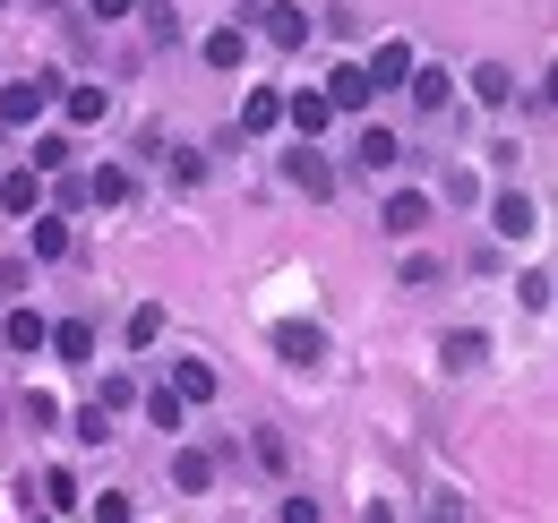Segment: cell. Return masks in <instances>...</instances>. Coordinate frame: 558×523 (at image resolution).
<instances>
[{
	"label": "cell",
	"mask_w": 558,
	"mask_h": 523,
	"mask_svg": "<svg viewBox=\"0 0 558 523\" xmlns=\"http://www.w3.org/2000/svg\"><path fill=\"white\" fill-rule=\"evenodd\" d=\"M52 95H61V77L44 69V77H17V86H0V130H35L44 112H52Z\"/></svg>",
	"instance_id": "cell-1"
},
{
	"label": "cell",
	"mask_w": 558,
	"mask_h": 523,
	"mask_svg": "<svg viewBox=\"0 0 558 523\" xmlns=\"http://www.w3.org/2000/svg\"><path fill=\"white\" fill-rule=\"evenodd\" d=\"M421 223H429V197L421 190H396L387 206H378V232H387V241H413Z\"/></svg>",
	"instance_id": "cell-2"
},
{
	"label": "cell",
	"mask_w": 558,
	"mask_h": 523,
	"mask_svg": "<svg viewBox=\"0 0 558 523\" xmlns=\"http://www.w3.org/2000/svg\"><path fill=\"white\" fill-rule=\"evenodd\" d=\"M276 352L292 361V369H318V361H327V335L310 327V318H283V327H276Z\"/></svg>",
	"instance_id": "cell-3"
},
{
	"label": "cell",
	"mask_w": 558,
	"mask_h": 523,
	"mask_svg": "<svg viewBox=\"0 0 558 523\" xmlns=\"http://www.w3.org/2000/svg\"><path fill=\"white\" fill-rule=\"evenodd\" d=\"M361 77H369V95H378V86H404V77H413V44H396V35H387V44L361 61Z\"/></svg>",
	"instance_id": "cell-4"
},
{
	"label": "cell",
	"mask_w": 558,
	"mask_h": 523,
	"mask_svg": "<svg viewBox=\"0 0 558 523\" xmlns=\"http://www.w3.org/2000/svg\"><path fill=\"white\" fill-rule=\"evenodd\" d=\"M352 155H361V172L378 181V172H396V163H404V137H396V130H361V146H352Z\"/></svg>",
	"instance_id": "cell-5"
},
{
	"label": "cell",
	"mask_w": 558,
	"mask_h": 523,
	"mask_svg": "<svg viewBox=\"0 0 558 523\" xmlns=\"http://www.w3.org/2000/svg\"><path fill=\"white\" fill-rule=\"evenodd\" d=\"M258 17H267V44H283V52L310 44V9H301V0H276V9H258Z\"/></svg>",
	"instance_id": "cell-6"
},
{
	"label": "cell",
	"mask_w": 558,
	"mask_h": 523,
	"mask_svg": "<svg viewBox=\"0 0 558 523\" xmlns=\"http://www.w3.org/2000/svg\"><path fill=\"white\" fill-rule=\"evenodd\" d=\"M241 130H250V137L283 130V95H276V86H250V95H241Z\"/></svg>",
	"instance_id": "cell-7"
},
{
	"label": "cell",
	"mask_w": 558,
	"mask_h": 523,
	"mask_svg": "<svg viewBox=\"0 0 558 523\" xmlns=\"http://www.w3.org/2000/svg\"><path fill=\"white\" fill-rule=\"evenodd\" d=\"M361 104H369V77H361V61L327 69V112H361Z\"/></svg>",
	"instance_id": "cell-8"
},
{
	"label": "cell",
	"mask_w": 558,
	"mask_h": 523,
	"mask_svg": "<svg viewBox=\"0 0 558 523\" xmlns=\"http://www.w3.org/2000/svg\"><path fill=\"white\" fill-rule=\"evenodd\" d=\"M533 223H542V215H533V197H498V206H489V232H498V241H524V232H533Z\"/></svg>",
	"instance_id": "cell-9"
},
{
	"label": "cell",
	"mask_w": 558,
	"mask_h": 523,
	"mask_svg": "<svg viewBox=\"0 0 558 523\" xmlns=\"http://www.w3.org/2000/svg\"><path fill=\"white\" fill-rule=\"evenodd\" d=\"M44 343H52V352H61L70 369H86V361H95V327H86V318H61V327L44 335Z\"/></svg>",
	"instance_id": "cell-10"
},
{
	"label": "cell",
	"mask_w": 558,
	"mask_h": 523,
	"mask_svg": "<svg viewBox=\"0 0 558 523\" xmlns=\"http://www.w3.org/2000/svg\"><path fill=\"white\" fill-rule=\"evenodd\" d=\"M283 181H292V190H310V197H336V172H327L310 146H301V155H283Z\"/></svg>",
	"instance_id": "cell-11"
},
{
	"label": "cell",
	"mask_w": 558,
	"mask_h": 523,
	"mask_svg": "<svg viewBox=\"0 0 558 523\" xmlns=\"http://www.w3.org/2000/svg\"><path fill=\"white\" fill-rule=\"evenodd\" d=\"M52 104H61V112H70L77 130H86V121H104V112H112V86H61V95H52Z\"/></svg>",
	"instance_id": "cell-12"
},
{
	"label": "cell",
	"mask_w": 558,
	"mask_h": 523,
	"mask_svg": "<svg viewBox=\"0 0 558 523\" xmlns=\"http://www.w3.org/2000/svg\"><path fill=\"white\" fill-rule=\"evenodd\" d=\"M438 361H447V369H482V361H489V335L482 327H456L447 343H438Z\"/></svg>",
	"instance_id": "cell-13"
},
{
	"label": "cell",
	"mask_w": 558,
	"mask_h": 523,
	"mask_svg": "<svg viewBox=\"0 0 558 523\" xmlns=\"http://www.w3.org/2000/svg\"><path fill=\"white\" fill-rule=\"evenodd\" d=\"M26 250L35 258H70V223L61 215H26Z\"/></svg>",
	"instance_id": "cell-14"
},
{
	"label": "cell",
	"mask_w": 558,
	"mask_h": 523,
	"mask_svg": "<svg viewBox=\"0 0 558 523\" xmlns=\"http://www.w3.org/2000/svg\"><path fill=\"white\" fill-rule=\"evenodd\" d=\"M207 481H215V455H207V447H181V455H172V489H190V498H198Z\"/></svg>",
	"instance_id": "cell-15"
},
{
	"label": "cell",
	"mask_w": 558,
	"mask_h": 523,
	"mask_svg": "<svg viewBox=\"0 0 558 523\" xmlns=\"http://www.w3.org/2000/svg\"><path fill=\"white\" fill-rule=\"evenodd\" d=\"M283 121H292V130H301V137H318V130H327V121H336V112H327V95H310V86H301V95L283 104Z\"/></svg>",
	"instance_id": "cell-16"
},
{
	"label": "cell",
	"mask_w": 558,
	"mask_h": 523,
	"mask_svg": "<svg viewBox=\"0 0 558 523\" xmlns=\"http://www.w3.org/2000/svg\"><path fill=\"white\" fill-rule=\"evenodd\" d=\"M35 197H44V181H35V172H0V206H9V215H44Z\"/></svg>",
	"instance_id": "cell-17"
},
{
	"label": "cell",
	"mask_w": 558,
	"mask_h": 523,
	"mask_svg": "<svg viewBox=\"0 0 558 523\" xmlns=\"http://www.w3.org/2000/svg\"><path fill=\"white\" fill-rule=\"evenodd\" d=\"M44 318H35V309H17V318H0V343H9V352H44Z\"/></svg>",
	"instance_id": "cell-18"
},
{
	"label": "cell",
	"mask_w": 558,
	"mask_h": 523,
	"mask_svg": "<svg viewBox=\"0 0 558 523\" xmlns=\"http://www.w3.org/2000/svg\"><path fill=\"white\" fill-rule=\"evenodd\" d=\"M473 95H482V104H515V69L482 61V69H473Z\"/></svg>",
	"instance_id": "cell-19"
},
{
	"label": "cell",
	"mask_w": 558,
	"mask_h": 523,
	"mask_svg": "<svg viewBox=\"0 0 558 523\" xmlns=\"http://www.w3.org/2000/svg\"><path fill=\"white\" fill-rule=\"evenodd\" d=\"M172 394H181V403H207L215 369H207V361H172Z\"/></svg>",
	"instance_id": "cell-20"
},
{
	"label": "cell",
	"mask_w": 558,
	"mask_h": 523,
	"mask_svg": "<svg viewBox=\"0 0 558 523\" xmlns=\"http://www.w3.org/2000/svg\"><path fill=\"white\" fill-rule=\"evenodd\" d=\"M241 52H250L241 26H215V35H207V69H241Z\"/></svg>",
	"instance_id": "cell-21"
},
{
	"label": "cell",
	"mask_w": 558,
	"mask_h": 523,
	"mask_svg": "<svg viewBox=\"0 0 558 523\" xmlns=\"http://www.w3.org/2000/svg\"><path fill=\"white\" fill-rule=\"evenodd\" d=\"M404 95H413L421 112H438V104H447V69H413V77H404Z\"/></svg>",
	"instance_id": "cell-22"
},
{
	"label": "cell",
	"mask_w": 558,
	"mask_h": 523,
	"mask_svg": "<svg viewBox=\"0 0 558 523\" xmlns=\"http://www.w3.org/2000/svg\"><path fill=\"white\" fill-rule=\"evenodd\" d=\"M146 421H155V429H181V421H190V403H181L172 387H155V394H146Z\"/></svg>",
	"instance_id": "cell-23"
},
{
	"label": "cell",
	"mask_w": 558,
	"mask_h": 523,
	"mask_svg": "<svg viewBox=\"0 0 558 523\" xmlns=\"http://www.w3.org/2000/svg\"><path fill=\"white\" fill-rule=\"evenodd\" d=\"M86 197H95V206H121V197H130V172H121V163H104V172L86 181Z\"/></svg>",
	"instance_id": "cell-24"
},
{
	"label": "cell",
	"mask_w": 558,
	"mask_h": 523,
	"mask_svg": "<svg viewBox=\"0 0 558 523\" xmlns=\"http://www.w3.org/2000/svg\"><path fill=\"white\" fill-rule=\"evenodd\" d=\"M77 507V481L70 472H44V515H70Z\"/></svg>",
	"instance_id": "cell-25"
},
{
	"label": "cell",
	"mask_w": 558,
	"mask_h": 523,
	"mask_svg": "<svg viewBox=\"0 0 558 523\" xmlns=\"http://www.w3.org/2000/svg\"><path fill=\"white\" fill-rule=\"evenodd\" d=\"M130 403H138V378H121V369H112L104 394H95V412H130Z\"/></svg>",
	"instance_id": "cell-26"
},
{
	"label": "cell",
	"mask_w": 558,
	"mask_h": 523,
	"mask_svg": "<svg viewBox=\"0 0 558 523\" xmlns=\"http://www.w3.org/2000/svg\"><path fill=\"white\" fill-rule=\"evenodd\" d=\"M155 335H163V309H155V301H146V309H130V352H146Z\"/></svg>",
	"instance_id": "cell-27"
},
{
	"label": "cell",
	"mask_w": 558,
	"mask_h": 523,
	"mask_svg": "<svg viewBox=\"0 0 558 523\" xmlns=\"http://www.w3.org/2000/svg\"><path fill=\"white\" fill-rule=\"evenodd\" d=\"M70 163V137H35V172H61Z\"/></svg>",
	"instance_id": "cell-28"
},
{
	"label": "cell",
	"mask_w": 558,
	"mask_h": 523,
	"mask_svg": "<svg viewBox=\"0 0 558 523\" xmlns=\"http://www.w3.org/2000/svg\"><path fill=\"white\" fill-rule=\"evenodd\" d=\"M77 438H86V447H104V438H112V412H95V403H86V412H77Z\"/></svg>",
	"instance_id": "cell-29"
},
{
	"label": "cell",
	"mask_w": 558,
	"mask_h": 523,
	"mask_svg": "<svg viewBox=\"0 0 558 523\" xmlns=\"http://www.w3.org/2000/svg\"><path fill=\"white\" fill-rule=\"evenodd\" d=\"M52 421H61V403H52V394L35 387V394H26V429H52Z\"/></svg>",
	"instance_id": "cell-30"
},
{
	"label": "cell",
	"mask_w": 558,
	"mask_h": 523,
	"mask_svg": "<svg viewBox=\"0 0 558 523\" xmlns=\"http://www.w3.org/2000/svg\"><path fill=\"white\" fill-rule=\"evenodd\" d=\"M95 523H138V515H130V498H121V489H104V498H95Z\"/></svg>",
	"instance_id": "cell-31"
},
{
	"label": "cell",
	"mask_w": 558,
	"mask_h": 523,
	"mask_svg": "<svg viewBox=\"0 0 558 523\" xmlns=\"http://www.w3.org/2000/svg\"><path fill=\"white\" fill-rule=\"evenodd\" d=\"M283 523H327V507L318 498H283Z\"/></svg>",
	"instance_id": "cell-32"
},
{
	"label": "cell",
	"mask_w": 558,
	"mask_h": 523,
	"mask_svg": "<svg viewBox=\"0 0 558 523\" xmlns=\"http://www.w3.org/2000/svg\"><path fill=\"white\" fill-rule=\"evenodd\" d=\"M86 9H95V17H130L138 0H86Z\"/></svg>",
	"instance_id": "cell-33"
},
{
	"label": "cell",
	"mask_w": 558,
	"mask_h": 523,
	"mask_svg": "<svg viewBox=\"0 0 558 523\" xmlns=\"http://www.w3.org/2000/svg\"><path fill=\"white\" fill-rule=\"evenodd\" d=\"M44 9H61V0H44Z\"/></svg>",
	"instance_id": "cell-34"
},
{
	"label": "cell",
	"mask_w": 558,
	"mask_h": 523,
	"mask_svg": "<svg viewBox=\"0 0 558 523\" xmlns=\"http://www.w3.org/2000/svg\"><path fill=\"white\" fill-rule=\"evenodd\" d=\"M44 523H52V515H44Z\"/></svg>",
	"instance_id": "cell-35"
}]
</instances>
